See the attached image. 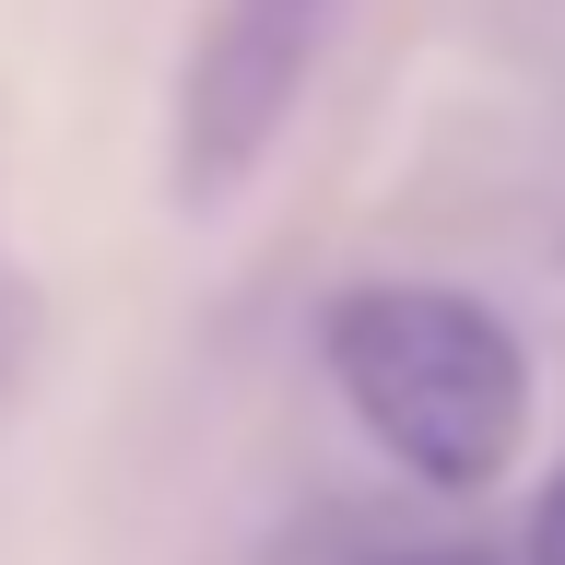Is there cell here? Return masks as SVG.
I'll return each instance as SVG.
<instances>
[{
    "label": "cell",
    "mask_w": 565,
    "mask_h": 565,
    "mask_svg": "<svg viewBox=\"0 0 565 565\" xmlns=\"http://www.w3.org/2000/svg\"><path fill=\"white\" fill-rule=\"evenodd\" d=\"M330 388L413 483L483 494L530 436V342L459 282H353L318 318Z\"/></svg>",
    "instance_id": "1"
},
{
    "label": "cell",
    "mask_w": 565,
    "mask_h": 565,
    "mask_svg": "<svg viewBox=\"0 0 565 565\" xmlns=\"http://www.w3.org/2000/svg\"><path fill=\"white\" fill-rule=\"evenodd\" d=\"M330 12L342 0H212L201 47L177 71V201L189 212H224L271 166L282 118L307 95L318 47H330Z\"/></svg>",
    "instance_id": "2"
},
{
    "label": "cell",
    "mask_w": 565,
    "mask_h": 565,
    "mask_svg": "<svg viewBox=\"0 0 565 565\" xmlns=\"http://www.w3.org/2000/svg\"><path fill=\"white\" fill-rule=\"evenodd\" d=\"M530 565H565V471L542 483V507H530V542H519Z\"/></svg>",
    "instance_id": "3"
},
{
    "label": "cell",
    "mask_w": 565,
    "mask_h": 565,
    "mask_svg": "<svg viewBox=\"0 0 565 565\" xmlns=\"http://www.w3.org/2000/svg\"><path fill=\"white\" fill-rule=\"evenodd\" d=\"M388 565H494V554H471V542H436V554H388Z\"/></svg>",
    "instance_id": "4"
}]
</instances>
